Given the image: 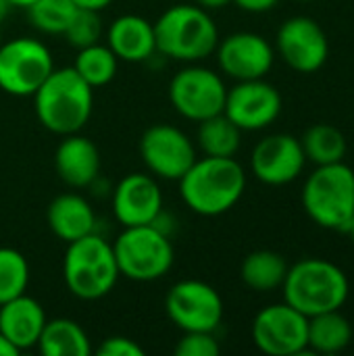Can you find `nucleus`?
Listing matches in <instances>:
<instances>
[{"label": "nucleus", "instance_id": "f257e3e1", "mask_svg": "<svg viewBox=\"0 0 354 356\" xmlns=\"http://www.w3.org/2000/svg\"><path fill=\"white\" fill-rule=\"evenodd\" d=\"M246 190V171L234 159L202 156L179 177V196L200 217H219L232 211Z\"/></svg>", "mask_w": 354, "mask_h": 356}, {"label": "nucleus", "instance_id": "f03ea898", "mask_svg": "<svg viewBox=\"0 0 354 356\" xmlns=\"http://www.w3.org/2000/svg\"><path fill=\"white\" fill-rule=\"evenodd\" d=\"M31 98L38 121L56 136L81 131L94 111V88L73 67H54Z\"/></svg>", "mask_w": 354, "mask_h": 356}, {"label": "nucleus", "instance_id": "7ed1b4c3", "mask_svg": "<svg viewBox=\"0 0 354 356\" xmlns=\"http://www.w3.org/2000/svg\"><path fill=\"white\" fill-rule=\"evenodd\" d=\"M282 290L286 305L305 317H315L328 311H342L351 296V282L332 261L303 259L288 267Z\"/></svg>", "mask_w": 354, "mask_h": 356}, {"label": "nucleus", "instance_id": "20e7f679", "mask_svg": "<svg viewBox=\"0 0 354 356\" xmlns=\"http://www.w3.org/2000/svg\"><path fill=\"white\" fill-rule=\"evenodd\" d=\"M154 38L156 52L179 63H198L215 54L219 29L202 6L173 4L154 21Z\"/></svg>", "mask_w": 354, "mask_h": 356}, {"label": "nucleus", "instance_id": "39448f33", "mask_svg": "<svg viewBox=\"0 0 354 356\" xmlns=\"http://www.w3.org/2000/svg\"><path fill=\"white\" fill-rule=\"evenodd\" d=\"M121 273L115 261L113 244L102 236L88 234L67 244L63 259V280L67 290L86 302L108 296Z\"/></svg>", "mask_w": 354, "mask_h": 356}, {"label": "nucleus", "instance_id": "423d86ee", "mask_svg": "<svg viewBox=\"0 0 354 356\" xmlns=\"http://www.w3.org/2000/svg\"><path fill=\"white\" fill-rule=\"evenodd\" d=\"M303 209L323 229L346 232L354 217V171L344 161L317 165L303 186Z\"/></svg>", "mask_w": 354, "mask_h": 356}, {"label": "nucleus", "instance_id": "0eeeda50", "mask_svg": "<svg viewBox=\"0 0 354 356\" xmlns=\"http://www.w3.org/2000/svg\"><path fill=\"white\" fill-rule=\"evenodd\" d=\"M119 273L131 282H156L165 277L175 261L169 234L150 225L123 227L113 242Z\"/></svg>", "mask_w": 354, "mask_h": 356}, {"label": "nucleus", "instance_id": "6e6552de", "mask_svg": "<svg viewBox=\"0 0 354 356\" xmlns=\"http://www.w3.org/2000/svg\"><path fill=\"white\" fill-rule=\"evenodd\" d=\"M50 48L29 35L2 40L0 44V90L10 96H33L52 73Z\"/></svg>", "mask_w": 354, "mask_h": 356}, {"label": "nucleus", "instance_id": "1a4fd4ad", "mask_svg": "<svg viewBox=\"0 0 354 356\" xmlns=\"http://www.w3.org/2000/svg\"><path fill=\"white\" fill-rule=\"evenodd\" d=\"M167 94L177 115L200 123L223 113L227 86L217 71L190 63L171 77Z\"/></svg>", "mask_w": 354, "mask_h": 356}, {"label": "nucleus", "instance_id": "9d476101", "mask_svg": "<svg viewBox=\"0 0 354 356\" xmlns=\"http://www.w3.org/2000/svg\"><path fill=\"white\" fill-rule=\"evenodd\" d=\"M165 311L182 332H217L223 321L221 294L202 280H182L165 296Z\"/></svg>", "mask_w": 354, "mask_h": 356}, {"label": "nucleus", "instance_id": "9b49d317", "mask_svg": "<svg viewBox=\"0 0 354 356\" xmlns=\"http://www.w3.org/2000/svg\"><path fill=\"white\" fill-rule=\"evenodd\" d=\"M252 342L269 356H298L309 353V317L286 302L269 305L252 321Z\"/></svg>", "mask_w": 354, "mask_h": 356}, {"label": "nucleus", "instance_id": "f8f14e48", "mask_svg": "<svg viewBox=\"0 0 354 356\" xmlns=\"http://www.w3.org/2000/svg\"><path fill=\"white\" fill-rule=\"evenodd\" d=\"M140 156L150 175L169 181H179L198 159L190 136L169 123H156L142 134Z\"/></svg>", "mask_w": 354, "mask_h": 356}, {"label": "nucleus", "instance_id": "ddd939ff", "mask_svg": "<svg viewBox=\"0 0 354 356\" xmlns=\"http://www.w3.org/2000/svg\"><path fill=\"white\" fill-rule=\"evenodd\" d=\"M275 48L282 60L296 73H317L330 58V40L325 29L307 15L286 19L275 35Z\"/></svg>", "mask_w": 354, "mask_h": 356}, {"label": "nucleus", "instance_id": "4468645a", "mask_svg": "<svg viewBox=\"0 0 354 356\" xmlns=\"http://www.w3.org/2000/svg\"><path fill=\"white\" fill-rule=\"evenodd\" d=\"M282 108L284 100L280 90L263 77L238 81L234 88H227L223 113L242 131H261L277 121Z\"/></svg>", "mask_w": 354, "mask_h": 356}, {"label": "nucleus", "instance_id": "2eb2a0df", "mask_svg": "<svg viewBox=\"0 0 354 356\" xmlns=\"http://www.w3.org/2000/svg\"><path fill=\"white\" fill-rule=\"evenodd\" d=\"M215 54L219 69L236 81L263 79L275 63V48L265 35L255 31L230 33L219 40Z\"/></svg>", "mask_w": 354, "mask_h": 356}, {"label": "nucleus", "instance_id": "dca6fc26", "mask_svg": "<svg viewBox=\"0 0 354 356\" xmlns=\"http://www.w3.org/2000/svg\"><path fill=\"white\" fill-rule=\"evenodd\" d=\"M307 156L298 138L271 134L257 142L250 154V171L265 186H288L305 171Z\"/></svg>", "mask_w": 354, "mask_h": 356}, {"label": "nucleus", "instance_id": "f3484780", "mask_svg": "<svg viewBox=\"0 0 354 356\" xmlns=\"http://www.w3.org/2000/svg\"><path fill=\"white\" fill-rule=\"evenodd\" d=\"M111 207L123 227L150 225L163 213V192L156 177L150 173L125 175L113 188Z\"/></svg>", "mask_w": 354, "mask_h": 356}, {"label": "nucleus", "instance_id": "a211bd4d", "mask_svg": "<svg viewBox=\"0 0 354 356\" xmlns=\"http://www.w3.org/2000/svg\"><path fill=\"white\" fill-rule=\"evenodd\" d=\"M100 150L98 146L77 134L63 136L54 152V169L63 184L69 188H88L100 175Z\"/></svg>", "mask_w": 354, "mask_h": 356}, {"label": "nucleus", "instance_id": "6ab92c4d", "mask_svg": "<svg viewBox=\"0 0 354 356\" xmlns=\"http://www.w3.org/2000/svg\"><path fill=\"white\" fill-rule=\"evenodd\" d=\"M106 46L123 63H146L156 54L154 23L142 15H121L104 31Z\"/></svg>", "mask_w": 354, "mask_h": 356}, {"label": "nucleus", "instance_id": "aec40b11", "mask_svg": "<svg viewBox=\"0 0 354 356\" xmlns=\"http://www.w3.org/2000/svg\"><path fill=\"white\" fill-rule=\"evenodd\" d=\"M46 321L42 305L27 294L0 305V334L17 348V353L38 346Z\"/></svg>", "mask_w": 354, "mask_h": 356}, {"label": "nucleus", "instance_id": "412c9836", "mask_svg": "<svg viewBox=\"0 0 354 356\" xmlns=\"http://www.w3.org/2000/svg\"><path fill=\"white\" fill-rule=\"evenodd\" d=\"M46 223L58 240L69 244L96 232V213L81 194L65 192L50 200Z\"/></svg>", "mask_w": 354, "mask_h": 356}, {"label": "nucleus", "instance_id": "4be33fe9", "mask_svg": "<svg viewBox=\"0 0 354 356\" xmlns=\"http://www.w3.org/2000/svg\"><path fill=\"white\" fill-rule=\"evenodd\" d=\"M35 348L44 356H90L94 353L86 330L67 317L48 319Z\"/></svg>", "mask_w": 354, "mask_h": 356}, {"label": "nucleus", "instance_id": "5701e85b", "mask_svg": "<svg viewBox=\"0 0 354 356\" xmlns=\"http://www.w3.org/2000/svg\"><path fill=\"white\" fill-rule=\"evenodd\" d=\"M353 342V325L340 311L309 317L307 344L313 355H338Z\"/></svg>", "mask_w": 354, "mask_h": 356}, {"label": "nucleus", "instance_id": "b1692460", "mask_svg": "<svg viewBox=\"0 0 354 356\" xmlns=\"http://www.w3.org/2000/svg\"><path fill=\"white\" fill-rule=\"evenodd\" d=\"M288 267L286 259L275 250H252L242 261L240 277L244 286L255 292H273L282 288Z\"/></svg>", "mask_w": 354, "mask_h": 356}, {"label": "nucleus", "instance_id": "393cba45", "mask_svg": "<svg viewBox=\"0 0 354 356\" xmlns=\"http://www.w3.org/2000/svg\"><path fill=\"white\" fill-rule=\"evenodd\" d=\"M196 146L204 156L234 159L242 146V129L225 115H213L198 123Z\"/></svg>", "mask_w": 354, "mask_h": 356}, {"label": "nucleus", "instance_id": "a878e982", "mask_svg": "<svg viewBox=\"0 0 354 356\" xmlns=\"http://www.w3.org/2000/svg\"><path fill=\"white\" fill-rule=\"evenodd\" d=\"M307 161L315 165L342 163L348 150V142L342 129L332 123H315L300 138Z\"/></svg>", "mask_w": 354, "mask_h": 356}, {"label": "nucleus", "instance_id": "bb28decb", "mask_svg": "<svg viewBox=\"0 0 354 356\" xmlns=\"http://www.w3.org/2000/svg\"><path fill=\"white\" fill-rule=\"evenodd\" d=\"M73 69L79 73V77L86 83H90L96 90V88L108 86L117 77L119 58L115 56V52L106 44L98 42V44H92V46L77 50Z\"/></svg>", "mask_w": 354, "mask_h": 356}, {"label": "nucleus", "instance_id": "cd10ccee", "mask_svg": "<svg viewBox=\"0 0 354 356\" xmlns=\"http://www.w3.org/2000/svg\"><path fill=\"white\" fill-rule=\"evenodd\" d=\"M29 23L46 35H63L77 10L73 0H35L27 8Z\"/></svg>", "mask_w": 354, "mask_h": 356}, {"label": "nucleus", "instance_id": "c85d7f7f", "mask_svg": "<svg viewBox=\"0 0 354 356\" xmlns=\"http://www.w3.org/2000/svg\"><path fill=\"white\" fill-rule=\"evenodd\" d=\"M29 286V263L15 248H0V305L21 296Z\"/></svg>", "mask_w": 354, "mask_h": 356}, {"label": "nucleus", "instance_id": "c756f323", "mask_svg": "<svg viewBox=\"0 0 354 356\" xmlns=\"http://www.w3.org/2000/svg\"><path fill=\"white\" fill-rule=\"evenodd\" d=\"M102 35H104V25L100 19V10H90V8H77L67 31L63 33V38L77 50L98 44Z\"/></svg>", "mask_w": 354, "mask_h": 356}, {"label": "nucleus", "instance_id": "7c9ffc66", "mask_svg": "<svg viewBox=\"0 0 354 356\" xmlns=\"http://www.w3.org/2000/svg\"><path fill=\"white\" fill-rule=\"evenodd\" d=\"M221 353L215 332H184L175 344V356H217Z\"/></svg>", "mask_w": 354, "mask_h": 356}, {"label": "nucleus", "instance_id": "2f4dec72", "mask_svg": "<svg viewBox=\"0 0 354 356\" xmlns=\"http://www.w3.org/2000/svg\"><path fill=\"white\" fill-rule=\"evenodd\" d=\"M94 353L98 356H144V348L127 336H111Z\"/></svg>", "mask_w": 354, "mask_h": 356}, {"label": "nucleus", "instance_id": "473e14b6", "mask_svg": "<svg viewBox=\"0 0 354 356\" xmlns=\"http://www.w3.org/2000/svg\"><path fill=\"white\" fill-rule=\"evenodd\" d=\"M232 2L246 13L259 15V13H269L271 8H275L280 0H232Z\"/></svg>", "mask_w": 354, "mask_h": 356}, {"label": "nucleus", "instance_id": "72a5a7b5", "mask_svg": "<svg viewBox=\"0 0 354 356\" xmlns=\"http://www.w3.org/2000/svg\"><path fill=\"white\" fill-rule=\"evenodd\" d=\"M77 8H90V10H104L113 4V0H73Z\"/></svg>", "mask_w": 354, "mask_h": 356}, {"label": "nucleus", "instance_id": "f704fd0d", "mask_svg": "<svg viewBox=\"0 0 354 356\" xmlns=\"http://www.w3.org/2000/svg\"><path fill=\"white\" fill-rule=\"evenodd\" d=\"M194 4L202 6L204 10H219V8H225L227 4H232V0H194Z\"/></svg>", "mask_w": 354, "mask_h": 356}, {"label": "nucleus", "instance_id": "c9c22d12", "mask_svg": "<svg viewBox=\"0 0 354 356\" xmlns=\"http://www.w3.org/2000/svg\"><path fill=\"white\" fill-rule=\"evenodd\" d=\"M15 355H19L17 353V348L0 334V356H15Z\"/></svg>", "mask_w": 354, "mask_h": 356}, {"label": "nucleus", "instance_id": "e433bc0d", "mask_svg": "<svg viewBox=\"0 0 354 356\" xmlns=\"http://www.w3.org/2000/svg\"><path fill=\"white\" fill-rule=\"evenodd\" d=\"M10 8H13V4H10L8 0H0V23L8 17Z\"/></svg>", "mask_w": 354, "mask_h": 356}, {"label": "nucleus", "instance_id": "4c0bfd02", "mask_svg": "<svg viewBox=\"0 0 354 356\" xmlns=\"http://www.w3.org/2000/svg\"><path fill=\"white\" fill-rule=\"evenodd\" d=\"M13 6H21V8H27L29 4H33L35 0H8Z\"/></svg>", "mask_w": 354, "mask_h": 356}, {"label": "nucleus", "instance_id": "58836bf2", "mask_svg": "<svg viewBox=\"0 0 354 356\" xmlns=\"http://www.w3.org/2000/svg\"><path fill=\"white\" fill-rule=\"evenodd\" d=\"M346 234L351 236V240H353V244H354V217H353V219H351L348 227H346Z\"/></svg>", "mask_w": 354, "mask_h": 356}, {"label": "nucleus", "instance_id": "ea45409f", "mask_svg": "<svg viewBox=\"0 0 354 356\" xmlns=\"http://www.w3.org/2000/svg\"><path fill=\"white\" fill-rule=\"evenodd\" d=\"M0 44H2V29H0Z\"/></svg>", "mask_w": 354, "mask_h": 356}, {"label": "nucleus", "instance_id": "a19ab883", "mask_svg": "<svg viewBox=\"0 0 354 356\" xmlns=\"http://www.w3.org/2000/svg\"><path fill=\"white\" fill-rule=\"evenodd\" d=\"M303 2H311V0H303Z\"/></svg>", "mask_w": 354, "mask_h": 356}]
</instances>
